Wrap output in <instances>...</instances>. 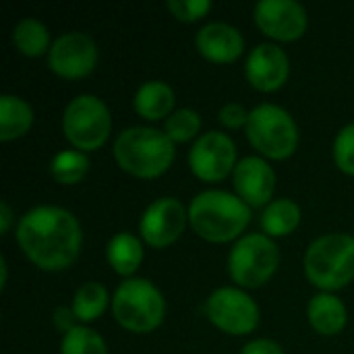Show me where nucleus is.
<instances>
[{
  "mask_svg": "<svg viewBox=\"0 0 354 354\" xmlns=\"http://www.w3.org/2000/svg\"><path fill=\"white\" fill-rule=\"evenodd\" d=\"M12 222H15V216H12L10 205L6 201H2L0 203V234H6L10 230Z\"/></svg>",
  "mask_w": 354,
  "mask_h": 354,
  "instance_id": "obj_32",
  "label": "nucleus"
},
{
  "mask_svg": "<svg viewBox=\"0 0 354 354\" xmlns=\"http://www.w3.org/2000/svg\"><path fill=\"white\" fill-rule=\"evenodd\" d=\"M280 266V249L268 234H245L228 255L230 278L241 288H259Z\"/></svg>",
  "mask_w": 354,
  "mask_h": 354,
  "instance_id": "obj_8",
  "label": "nucleus"
},
{
  "mask_svg": "<svg viewBox=\"0 0 354 354\" xmlns=\"http://www.w3.org/2000/svg\"><path fill=\"white\" fill-rule=\"evenodd\" d=\"M60 354H108V348L104 338L95 330L77 326L62 336Z\"/></svg>",
  "mask_w": 354,
  "mask_h": 354,
  "instance_id": "obj_25",
  "label": "nucleus"
},
{
  "mask_svg": "<svg viewBox=\"0 0 354 354\" xmlns=\"http://www.w3.org/2000/svg\"><path fill=\"white\" fill-rule=\"evenodd\" d=\"M79 319L75 317V313H73V309L71 307H58L56 311H54V326L62 332V334H68L71 330H75L79 324H77Z\"/></svg>",
  "mask_w": 354,
  "mask_h": 354,
  "instance_id": "obj_31",
  "label": "nucleus"
},
{
  "mask_svg": "<svg viewBox=\"0 0 354 354\" xmlns=\"http://www.w3.org/2000/svg\"><path fill=\"white\" fill-rule=\"evenodd\" d=\"M108 290L97 284V282H85L83 286L77 288L75 297H73V313L81 324H89L95 322L97 317H102V313L108 307Z\"/></svg>",
  "mask_w": 354,
  "mask_h": 354,
  "instance_id": "obj_23",
  "label": "nucleus"
},
{
  "mask_svg": "<svg viewBox=\"0 0 354 354\" xmlns=\"http://www.w3.org/2000/svg\"><path fill=\"white\" fill-rule=\"evenodd\" d=\"M112 131V116L108 106L89 93L73 97L62 114V133L66 141L79 151L100 149Z\"/></svg>",
  "mask_w": 354,
  "mask_h": 354,
  "instance_id": "obj_7",
  "label": "nucleus"
},
{
  "mask_svg": "<svg viewBox=\"0 0 354 354\" xmlns=\"http://www.w3.org/2000/svg\"><path fill=\"white\" fill-rule=\"evenodd\" d=\"M195 46L205 60L216 64H228L243 54L245 39L236 27L216 21L199 29L195 37Z\"/></svg>",
  "mask_w": 354,
  "mask_h": 354,
  "instance_id": "obj_16",
  "label": "nucleus"
},
{
  "mask_svg": "<svg viewBox=\"0 0 354 354\" xmlns=\"http://www.w3.org/2000/svg\"><path fill=\"white\" fill-rule=\"evenodd\" d=\"M189 222V209L176 197H162L147 205L141 216L139 230L143 241L153 249L170 247L180 239Z\"/></svg>",
  "mask_w": 354,
  "mask_h": 354,
  "instance_id": "obj_12",
  "label": "nucleus"
},
{
  "mask_svg": "<svg viewBox=\"0 0 354 354\" xmlns=\"http://www.w3.org/2000/svg\"><path fill=\"white\" fill-rule=\"evenodd\" d=\"M112 313L120 328L133 334H149L158 330L166 315V301L156 284L145 278H129L120 282L112 297Z\"/></svg>",
  "mask_w": 354,
  "mask_h": 354,
  "instance_id": "obj_5",
  "label": "nucleus"
},
{
  "mask_svg": "<svg viewBox=\"0 0 354 354\" xmlns=\"http://www.w3.org/2000/svg\"><path fill=\"white\" fill-rule=\"evenodd\" d=\"M17 243L25 257L39 270L62 272L77 261L83 232L79 220L68 209L39 205L21 216Z\"/></svg>",
  "mask_w": 354,
  "mask_h": 354,
  "instance_id": "obj_1",
  "label": "nucleus"
},
{
  "mask_svg": "<svg viewBox=\"0 0 354 354\" xmlns=\"http://www.w3.org/2000/svg\"><path fill=\"white\" fill-rule=\"evenodd\" d=\"M0 272H2V278H0V288L4 290V286H6V282H8V268H6V261H4V257L0 259Z\"/></svg>",
  "mask_w": 354,
  "mask_h": 354,
  "instance_id": "obj_33",
  "label": "nucleus"
},
{
  "mask_svg": "<svg viewBox=\"0 0 354 354\" xmlns=\"http://www.w3.org/2000/svg\"><path fill=\"white\" fill-rule=\"evenodd\" d=\"M257 27L278 41H295L307 31V10L295 0H261L255 6Z\"/></svg>",
  "mask_w": 354,
  "mask_h": 354,
  "instance_id": "obj_13",
  "label": "nucleus"
},
{
  "mask_svg": "<svg viewBox=\"0 0 354 354\" xmlns=\"http://www.w3.org/2000/svg\"><path fill=\"white\" fill-rule=\"evenodd\" d=\"M168 10L185 23L199 21L212 10L209 0H168Z\"/></svg>",
  "mask_w": 354,
  "mask_h": 354,
  "instance_id": "obj_28",
  "label": "nucleus"
},
{
  "mask_svg": "<svg viewBox=\"0 0 354 354\" xmlns=\"http://www.w3.org/2000/svg\"><path fill=\"white\" fill-rule=\"evenodd\" d=\"M116 164L135 178H158L174 162V143L153 127H129L114 141Z\"/></svg>",
  "mask_w": 354,
  "mask_h": 354,
  "instance_id": "obj_3",
  "label": "nucleus"
},
{
  "mask_svg": "<svg viewBox=\"0 0 354 354\" xmlns=\"http://www.w3.org/2000/svg\"><path fill=\"white\" fill-rule=\"evenodd\" d=\"M106 259L118 276L129 280L143 263V245L135 234L118 232L108 241Z\"/></svg>",
  "mask_w": 354,
  "mask_h": 354,
  "instance_id": "obj_19",
  "label": "nucleus"
},
{
  "mask_svg": "<svg viewBox=\"0 0 354 354\" xmlns=\"http://www.w3.org/2000/svg\"><path fill=\"white\" fill-rule=\"evenodd\" d=\"M241 354H284V351L278 342L259 338V340H251L249 344H245Z\"/></svg>",
  "mask_w": 354,
  "mask_h": 354,
  "instance_id": "obj_30",
  "label": "nucleus"
},
{
  "mask_svg": "<svg viewBox=\"0 0 354 354\" xmlns=\"http://www.w3.org/2000/svg\"><path fill=\"white\" fill-rule=\"evenodd\" d=\"M191 172L203 183H220L234 174L236 168V145L220 131L203 133L189 151Z\"/></svg>",
  "mask_w": 354,
  "mask_h": 354,
  "instance_id": "obj_10",
  "label": "nucleus"
},
{
  "mask_svg": "<svg viewBox=\"0 0 354 354\" xmlns=\"http://www.w3.org/2000/svg\"><path fill=\"white\" fill-rule=\"evenodd\" d=\"M334 162L336 166L348 174L354 176V122L340 129L334 141Z\"/></svg>",
  "mask_w": 354,
  "mask_h": 354,
  "instance_id": "obj_27",
  "label": "nucleus"
},
{
  "mask_svg": "<svg viewBox=\"0 0 354 354\" xmlns=\"http://www.w3.org/2000/svg\"><path fill=\"white\" fill-rule=\"evenodd\" d=\"M290 73V62L286 52L278 44H259L251 50L247 64H245V75L249 83L257 91H276L280 89Z\"/></svg>",
  "mask_w": 354,
  "mask_h": 354,
  "instance_id": "obj_15",
  "label": "nucleus"
},
{
  "mask_svg": "<svg viewBox=\"0 0 354 354\" xmlns=\"http://www.w3.org/2000/svg\"><path fill=\"white\" fill-rule=\"evenodd\" d=\"M97 64V44L83 31H68L54 39L48 66L62 79H83Z\"/></svg>",
  "mask_w": 354,
  "mask_h": 354,
  "instance_id": "obj_11",
  "label": "nucleus"
},
{
  "mask_svg": "<svg viewBox=\"0 0 354 354\" xmlns=\"http://www.w3.org/2000/svg\"><path fill=\"white\" fill-rule=\"evenodd\" d=\"M12 44H15V48L23 56H29V58L41 56V54L50 52L48 50V46H50V31H48V27L41 21H37L33 17L21 19L15 25V29H12Z\"/></svg>",
  "mask_w": 354,
  "mask_h": 354,
  "instance_id": "obj_22",
  "label": "nucleus"
},
{
  "mask_svg": "<svg viewBox=\"0 0 354 354\" xmlns=\"http://www.w3.org/2000/svg\"><path fill=\"white\" fill-rule=\"evenodd\" d=\"M251 222L249 205L228 191H203L189 205L191 228L209 243L239 239Z\"/></svg>",
  "mask_w": 354,
  "mask_h": 354,
  "instance_id": "obj_2",
  "label": "nucleus"
},
{
  "mask_svg": "<svg viewBox=\"0 0 354 354\" xmlns=\"http://www.w3.org/2000/svg\"><path fill=\"white\" fill-rule=\"evenodd\" d=\"M305 276L324 292L348 286L354 280V236L332 232L315 239L305 253Z\"/></svg>",
  "mask_w": 354,
  "mask_h": 354,
  "instance_id": "obj_4",
  "label": "nucleus"
},
{
  "mask_svg": "<svg viewBox=\"0 0 354 354\" xmlns=\"http://www.w3.org/2000/svg\"><path fill=\"white\" fill-rule=\"evenodd\" d=\"M135 112L145 120H162L172 114L174 91L164 81H145L133 100Z\"/></svg>",
  "mask_w": 354,
  "mask_h": 354,
  "instance_id": "obj_18",
  "label": "nucleus"
},
{
  "mask_svg": "<svg viewBox=\"0 0 354 354\" xmlns=\"http://www.w3.org/2000/svg\"><path fill=\"white\" fill-rule=\"evenodd\" d=\"M249 114L251 112H247V108L243 104L230 102L220 108V122L228 129H241V127H247Z\"/></svg>",
  "mask_w": 354,
  "mask_h": 354,
  "instance_id": "obj_29",
  "label": "nucleus"
},
{
  "mask_svg": "<svg viewBox=\"0 0 354 354\" xmlns=\"http://www.w3.org/2000/svg\"><path fill=\"white\" fill-rule=\"evenodd\" d=\"M234 191L249 207L270 205L276 191V172L274 168L257 156L243 158L234 168Z\"/></svg>",
  "mask_w": 354,
  "mask_h": 354,
  "instance_id": "obj_14",
  "label": "nucleus"
},
{
  "mask_svg": "<svg viewBox=\"0 0 354 354\" xmlns=\"http://www.w3.org/2000/svg\"><path fill=\"white\" fill-rule=\"evenodd\" d=\"M245 133L249 143L270 160H286L299 147V127L295 118L276 104L253 108Z\"/></svg>",
  "mask_w": 354,
  "mask_h": 354,
  "instance_id": "obj_6",
  "label": "nucleus"
},
{
  "mask_svg": "<svg viewBox=\"0 0 354 354\" xmlns=\"http://www.w3.org/2000/svg\"><path fill=\"white\" fill-rule=\"evenodd\" d=\"M199 129H201V118L193 108L174 110L164 122V133L170 137L172 143H185L195 139L199 135Z\"/></svg>",
  "mask_w": 354,
  "mask_h": 354,
  "instance_id": "obj_26",
  "label": "nucleus"
},
{
  "mask_svg": "<svg viewBox=\"0 0 354 354\" xmlns=\"http://www.w3.org/2000/svg\"><path fill=\"white\" fill-rule=\"evenodd\" d=\"M307 319L311 328L322 336H336L348 324L346 305L332 292L315 295L307 307Z\"/></svg>",
  "mask_w": 354,
  "mask_h": 354,
  "instance_id": "obj_17",
  "label": "nucleus"
},
{
  "mask_svg": "<svg viewBox=\"0 0 354 354\" xmlns=\"http://www.w3.org/2000/svg\"><path fill=\"white\" fill-rule=\"evenodd\" d=\"M33 124V108L19 95L0 97V139L12 141L29 133Z\"/></svg>",
  "mask_w": 354,
  "mask_h": 354,
  "instance_id": "obj_20",
  "label": "nucleus"
},
{
  "mask_svg": "<svg viewBox=\"0 0 354 354\" xmlns=\"http://www.w3.org/2000/svg\"><path fill=\"white\" fill-rule=\"evenodd\" d=\"M205 313L218 330L230 336H247L259 326V307L243 288L214 290L205 303Z\"/></svg>",
  "mask_w": 354,
  "mask_h": 354,
  "instance_id": "obj_9",
  "label": "nucleus"
},
{
  "mask_svg": "<svg viewBox=\"0 0 354 354\" xmlns=\"http://www.w3.org/2000/svg\"><path fill=\"white\" fill-rule=\"evenodd\" d=\"M89 170V160L79 149H64L50 162V172L60 185H77Z\"/></svg>",
  "mask_w": 354,
  "mask_h": 354,
  "instance_id": "obj_24",
  "label": "nucleus"
},
{
  "mask_svg": "<svg viewBox=\"0 0 354 354\" xmlns=\"http://www.w3.org/2000/svg\"><path fill=\"white\" fill-rule=\"evenodd\" d=\"M299 224H301V207L292 199H274L261 216V226L270 239L288 236L299 228Z\"/></svg>",
  "mask_w": 354,
  "mask_h": 354,
  "instance_id": "obj_21",
  "label": "nucleus"
}]
</instances>
